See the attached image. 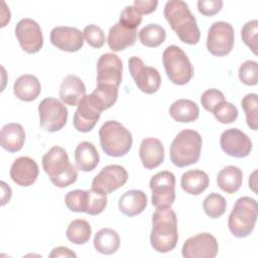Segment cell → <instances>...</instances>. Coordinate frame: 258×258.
Returning <instances> with one entry per match:
<instances>
[{
	"mask_svg": "<svg viewBox=\"0 0 258 258\" xmlns=\"http://www.w3.org/2000/svg\"><path fill=\"white\" fill-rule=\"evenodd\" d=\"M178 241L177 219L171 207L156 208L152 215L150 244L159 253L173 250Z\"/></svg>",
	"mask_w": 258,
	"mask_h": 258,
	"instance_id": "6da1fadb",
	"label": "cell"
},
{
	"mask_svg": "<svg viewBox=\"0 0 258 258\" xmlns=\"http://www.w3.org/2000/svg\"><path fill=\"white\" fill-rule=\"evenodd\" d=\"M163 14L178 38L186 44H197L201 32L196 17L187 4L181 0H169L165 3Z\"/></svg>",
	"mask_w": 258,
	"mask_h": 258,
	"instance_id": "7a4b0ae2",
	"label": "cell"
},
{
	"mask_svg": "<svg viewBox=\"0 0 258 258\" xmlns=\"http://www.w3.org/2000/svg\"><path fill=\"white\" fill-rule=\"evenodd\" d=\"M41 163L50 181L57 187H67L78 178L76 166L70 163L67 151L60 146L51 147L42 156Z\"/></svg>",
	"mask_w": 258,
	"mask_h": 258,
	"instance_id": "3957f363",
	"label": "cell"
},
{
	"mask_svg": "<svg viewBox=\"0 0 258 258\" xmlns=\"http://www.w3.org/2000/svg\"><path fill=\"white\" fill-rule=\"evenodd\" d=\"M203 140L198 131L184 129L172 140L169 146V157L177 167L197 163L200 159Z\"/></svg>",
	"mask_w": 258,
	"mask_h": 258,
	"instance_id": "277c9868",
	"label": "cell"
},
{
	"mask_svg": "<svg viewBox=\"0 0 258 258\" xmlns=\"http://www.w3.org/2000/svg\"><path fill=\"white\" fill-rule=\"evenodd\" d=\"M99 137L103 151L113 157H121L127 154L133 143L131 132L115 120H108L101 126Z\"/></svg>",
	"mask_w": 258,
	"mask_h": 258,
	"instance_id": "5b68a950",
	"label": "cell"
},
{
	"mask_svg": "<svg viewBox=\"0 0 258 258\" xmlns=\"http://www.w3.org/2000/svg\"><path fill=\"white\" fill-rule=\"evenodd\" d=\"M257 221V202L250 197L237 200L229 216L228 226L230 232L237 238L249 236Z\"/></svg>",
	"mask_w": 258,
	"mask_h": 258,
	"instance_id": "8992f818",
	"label": "cell"
},
{
	"mask_svg": "<svg viewBox=\"0 0 258 258\" xmlns=\"http://www.w3.org/2000/svg\"><path fill=\"white\" fill-rule=\"evenodd\" d=\"M162 63L169 81L175 85H185L194 76V68L189 58L177 45H168L164 49Z\"/></svg>",
	"mask_w": 258,
	"mask_h": 258,
	"instance_id": "52a82bcc",
	"label": "cell"
},
{
	"mask_svg": "<svg viewBox=\"0 0 258 258\" xmlns=\"http://www.w3.org/2000/svg\"><path fill=\"white\" fill-rule=\"evenodd\" d=\"M235 42V32L229 22L216 21L209 30L207 36V48L216 56H224L231 52Z\"/></svg>",
	"mask_w": 258,
	"mask_h": 258,
	"instance_id": "ba28073f",
	"label": "cell"
},
{
	"mask_svg": "<svg viewBox=\"0 0 258 258\" xmlns=\"http://www.w3.org/2000/svg\"><path fill=\"white\" fill-rule=\"evenodd\" d=\"M149 186L152 191L151 204L155 208L171 207L175 200V176L168 170H162L155 173Z\"/></svg>",
	"mask_w": 258,
	"mask_h": 258,
	"instance_id": "9c48e42d",
	"label": "cell"
},
{
	"mask_svg": "<svg viewBox=\"0 0 258 258\" xmlns=\"http://www.w3.org/2000/svg\"><path fill=\"white\" fill-rule=\"evenodd\" d=\"M39 124L48 132L60 130L68 120L67 107L55 98H45L38 105Z\"/></svg>",
	"mask_w": 258,
	"mask_h": 258,
	"instance_id": "30bf717a",
	"label": "cell"
},
{
	"mask_svg": "<svg viewBox=\"0 0 258 258\" xmlns=\"http://www.w3.org/2000/svg\"><path fill=\"white\" fill-rule=\"evenodd\" d=\"M129 72L140 91L145 94H153L158 91L161 84L159 72L149 66H145L138 56H131L128 60Z\"/></svg>",
	"mask_w": 258,
	"mask_h": 258,
	"instance_id": "8fae6325",
	"label": "cell"
},
{
	"mask_svg": "<svg viewBox=\"0 0 258 258\" xmlns=\"http://www.w3.org/2000/svg\"><path fill=\"white\" fill-rule=\"evenodd\" d=\"M128 179L127 170L119 164H110L101 169L92 181V188L100 194L108 195L122 187Z\"/></svg>",
	"mask_w": 258,
	"mask_h": 258,
	"instance_id": "7c38bea8",
	"label": "cell"
},
{
	"mask_svg": "<svg viewBox=\"0 0 258 258\" xmlns=\"http://www.w3.org/2000/svg\"><path fill=\"white\" fill-rule=\"evenodd\" d=\"M15 35L21 48L28 53L38 52L43 45L41 28L39 24L31 18H23L17 22Z\"/></svg>",
	"mask_w": 258,
	"mask_h": 258,
	"instance_id": "4fadbf2b",
	"label": "cell"
},
{
	"mask_svg": "<svg viewBox=\"0 0 258 258\" xmlns=\"http://www.w3.org/2000/svg\"><path fill=\"white\" fill-rule=\"evenodd\" d=\"M218 251V241L210 233H201L188 238L181 248L184 258H214Z\"/></svg>",
	"mask_w": 258,
	"mask_h": 258,
	"instance_id": "5bb4252c",
	"label": "cell"
},
{
	"mask_svg": "<svg viewBox=\"0 0 258 258\" xmlns=\"http://www.w3.org/2000/svg\"><path fill=\"white\" fill-rule=\"evenodd\" d=\"M123 63L119 56L112 52L102 54L97 61V85L119 87L122 81Z\"/></svg>",
	"mask_w": 258,
	"mask_h": 258,
	"instance_id": "9a60e30c",
	"label": "cell"
},
{
	"mask_svg": "<svg viewBox=\"0 0 258 258\" xmlns=\"http://www.w3.org/2000/svg\"><path fill=\"white\" fill-rule=\"evenodd\" d=\"M220 144L225 153L236 158L246 157L252 150L251 139L238 128L225 130L221 134Z\"/></svg>",
	"mask_w": 258,
	"mask_h": 258,
	"instance_id": "2e32d148",
	"label": "cell"
},
{
	"mask_svg": "<svg viewBox=\"0 0 258 258\" xmlns=\"http://www.w3.org/2000/svg\"><path fill=\"white\" fill-rule=\"evenodd\" d=\"M50 42L60 50L74 52L83 47L84 34L76 27L55 26L50 31Z\"/></svg>",
	"mask_w": 258,
	"mask_h": 258,
	"instance_id": "e0dca14e",
	"label": "cell"
},
{
	"mask_svg": "<svg viewBox=\"0 0 258 258\" xmlns=\"http://www.w3.org/2000/svg\"><path fill=\"white\" fill-rule=\"evenodd\" d=\"M38 165L28 156L16 158L10 167L11 179L20 186L32 185L38 176Z\"/></svg>",
	"mask_w": 258,
	"mask_h": 258,
	"instance_id": "ac0fdd59",
	"label": "cell"
},
{
	"mask_svg": "<svg viewBox=\"0 0 258 258\" xmlns=\"http://www.w3.org/2000/svg\"><path fill=\"white\" fill-rule=\"evenodd\" d=\"M101 113L102 112L91 103L89 95H86L78 104L74 114L73 123L75 128L80 132H90L100 119Z\"/></svg>",
	"mask_w": 258,
	"mask_h": 258,
	"instance_id": "d6986e66",
	"label": "cell"
},
{
	"mask_svg": "<svg viewBox=\"0 0 258 258\" xmlns=\"http://www.w3.org/2000/svg\"><path fill=\"white\" fill-rule=\"evenodd\" d=\"M139 157L146 169H153L159 166L164 160L163 144L154 137L144 138L140 144Z\"/></svg>",
	"mask_w": 258,
	"mask_h": 258,
	"instance_id": "ffe728a7",
	"label": "cell"
},
{
	"mask_svg": "<svg viewBox=\"0 0 258 258\" xmlns=\"http://www.w3.org/2000/svg\"><path fill=\"white\" fill-rule=\"evenodd\" d=\"M59 98L69 106H78L80 101L86 96V86L76 75H68L59 87Z\"/></svg>",
	"mask_w": 258,
	"mask_h": 258,
	"instance_id": "44dd1931",
	"label": "cell"
},
{
	"mask_svg": "<svg viewBox=\"0 0 258 258\" xmlns=\"http://www.w3.org/2000/svg\"><path fill=\"white\" fill-rule=\"evenodd\" d=\"M147 206L146 195L139 189H130L124 192L119 201V211L128 217H135L141 214Z\"/></svg>",
	"mask_w": 258,
	"mask_h": 258,
	"instance_id": "7402d4cb",
	"label": "cell"
},
{
	"mask_svg": "<svg viewBox=\"0 0 258 258\" xmlns=\"http://www.w3.org/2000/svg\"><path fill=\"white\" fill-rule=\"evenodd\" d=\"M137 36L136 29H129L121 25L119 22L115 23L108 33V45L113 51H121L128 46L135 43Z\"/></svg>",
	"mask_w": 258,
	"mask_h": 258,
	"instance_id": "603a6c76",
	"label": "cell"
},
{
	"mask_svg": "<svg viewBox=\"0 0 258 258\" xmlns=\"http://www.w3.org/2000/svg\"><path fill=\"white\" fill-rule=\"evenodd\" d=\"M25 141V132L19 123H8L0 132V143L8 152L19 151Z\"/></svg>",
	"mask_w": 258,
	"mask_h": 258,
	"instance_id": "cb8c5ba5",
	"label": "cell"
},
{
	"mask_svg": "<svg viewBox=\"0 0 258 258\" xmlns=\"http://www.w3.org/2000/svg\"><path fill=\"white\" fill-rule=\"evenodd\" d=\"M13 92L19 100L31 102L39 96L41 92V85L36 77L26 74L20 76L14 82Z\"/></svg>",
	"mask_w": 258,
	"mask_h": 258,
	"instance_id": "d4e9b609",
	"label": "cell"
},
{
	"mask_svg": "<svg viewBox=\"0 0 258 258\" xmlns=\"http://www.w3.org/2000/svg\"><path fill=\"white\" fill-rule=\"evenodd\" d=\"M75 161L77 168L82 171L94 170L100 161L99 153L92 142L83 141L75 150Z\"/></svg>",
	"mask_w": 258,
	"mask_h": 258,
	"instance_id": "484cf974",
	"label": "cell"
},
{
	"mask_svg": "<svg viewBox=\"0 0 258 258\" xmlns=\"http://www.w3.org/2000/svg\"><path fill=\"white\" fill-rule=\"evenodd\" d=\"M210 184L209 175L201 169H191L182 173L180 178L181 188L194 196H199L205 191Z\"/></svg>",
	"mask_w": 258,
	"mask_h": 258,
	"instance_id": "4316f807",
	"label": "cell"
},
{
	"mask_svg": "<svg viewBox=\"0 0 258 258\" xmlns=\"http://www.w3.org/2000/svg\"><path fill=\"white\" fill-rule=\"evenodd\" d=\"M200 109L197 103L188 99H179L169 107V115L177 122L189 123L198 119Z\"/></svg>",
	"mask_w": 258,
	"mask_h": 258,
	"instance_id": "83f0119b",
	"label": "cell"
},
{
	"mask_svg": "<svg viewBox=\"0 0 258 258\" xmlns=\"http://www.w3.org/2000/svg\"><path fill=\"white\" fill-rule=\"evenodd\" d=\"M243 172L235 165H228L221 169L217 175L218 186L227 194L236 192L242 185Z\"/></svg>",
	"mask_w": 258,
	"mask_h": 258,
	"instance_id": "f1b7e54d",
	"label": "cell"
},
{
	"mask_svg": "<svg viewBox=\"0 0 258 258\" xmlns=\"http://www.w3.org/2000/svg\"><path fill=\"white\" fill-rule=\"evenodd\" d=\"M118 98V87L113 85H97L96 89L89 95L91 103L99 110L104 111L111 108Z\"/></svg>",
	"mask_w": 258,
	"mask_h": 258,
	"instance_id": "f546056e",
	"label": "cell"
},
{
	"mask_svg": "<svg viewBox=\"0 0 258 258\" xmlns=\"http://www.w3.org/2000/svg\"><path fill=\"white\" fill-rule=\"evenodd\" d=\"M95 249L105 255H111L117 252L120 246V237L118 233L111 228H103L94 236Z\"/></svg>",
	"mask_w": 258,
	"mask_h": 258,
	"instance_id": "4dcf8cb0",
	"label": "cell"
},
{
	"mask_svg": "<svg viewBox=\"0 0 258 258\" xmlns=\"http://www.w3.org/2000/svg\"><path fill=\"white\" fill-rule=\"evenodd\" d=\"M92 234L91 225L83 219H77L70 223L66 231L67 238L74 244H85L90 240Z\"/></svg>",
	"mask_w": 258,
	"mask_h": 258,
	"instance_id": "1f68e13d",
	"label": "cell"
},
{
	"mask_svg": "<svg viewBox=\"0 0 258 258\" xmlns=\"http://www.w3.org/2000/svg\"><path fill=\"white\" fill-rule=\"evenodd\" d=\"M138 37L143 45L147 47H156L165 40L166 32L161 25L150 23L140 29Z\"/></svg>",
	"mask_w": 258,
	"mask_h": 258,
	"instance_id": "d6a6232c",
	"label": "cell"
},
{
	"mask_svg": "<svg viewBox=\"0 0 258 258\" xmlns=\"http://www.w3.org/2000/svg\"><path fill=\"white\" fill-rule=\"evenodd\" d=\"M227 208V202L223 196L217 192H212L206 197L203 202V209L206 215L212 219L220 218Z\"/></svg>",
	"mask_w": 258,
	"mask_h": 258,
	"instance_id": "836d02e7",
	"label": "cell"
},
{
	"mask_svg": "<svg viewBox=\"0 0 258 258\" xmlns=\"http://www.w3.org/2000/svg\"><path fill=\"white\" fill-rule=\"evenodd\" d=\"M88 201V191L83 189H74L64 197L67 208L75 213H86Z\"/></svg>",
	"mask_w": 258,
	"mask_h": 258,
	"instance_id": "e575fe53",
	"label": "cell"
},
{
	"mask_svg": "<svg viewBox=\"0 0 258 258\" xmlns=\"http://www.w3.org/2000/svg\"><path fill=\"white\" fill-rule=\"evenodd\" d=\"M241 106L245 112L247 125L252 130H257V95L247 94L241 102Z\"/></svg>",
	"mask_w": 258,
	"mask_h": 258,
	"instance_id": "d590c367",
	"label": "cell"
},
{
	"mask_svg": "<svg viewBox=\"0 0 258 258\" xmlns=\"http://www.w3.org/2000/svg\"><path fill=\"white\" fill-rule=\"evenodd\" d=\"M88 191V201L86 213L91 216H97L101 214L107 207V196L100 194L93 188L87 189Z\"/></svg>",
	"mask_w": 258,
	"mask_h": 258,
	"instance_id": "8d00e7d4",
	"label": "cell"
},
{
	"mask_svg": "<svg viewBox=\"0 0 258 258\" xmlns=\"http://www.w3.org/2000/svg\"><path fill=\"white\" fill-rule=\"evenodd\" d=\"M212 112L215 118L223 124L232 123L238 117V109L236 108V106L227 101H223L222 103H220L217 107H215Z\"/></svg>",
	"mask_w": 258,
	"mask_h": 258,
	"instance_id": "74e56055",
	"label": "cell"
},
{
	"mask_svg": "<svg viewBox=\"0 0 258 258\" xmlns=\"http://www.w3.org/2000/svg\"><path fill=\"white\" fill-rule=\"evenodd\" d=\"M239 79L247 86H255L258 83V63L255 60H246L239 68Z\"/></svg>",
	"mask_w": 258,
	"mask_h": 258,
	"instance_id": "f35d334b",
	"label": "cell"
},
{
	"mask_svg": "<svg viewBox=\"0 0 258 258\" xmlns=\"http://www.w3.org/2000/svg\"><path fill=\"white\" fill-rule=\"evenodd\" d=\"M257 32H258V21L256 19L246 22L241 29V36H242L243 42L254 53H257V37H256Z\"/></svg>",
	"mask_w": 258,
	"mask_h": 258,
	"instance_id": "ab89813d",
	"label": "cell"
},
{
	"mask_svg": "<svg viewBox=\"0 0 258 258\" xmlns=\"http://www.w3.org/2000/svg\"><path fill=\"white\" fill-rule=\"evenodd\" d=\"M85 40L89 45L95 48H100L104 45L106 37L103 29L95 24H89L84 28L83 31Z\"/></svg>",
	"mask_w": 258,
	"mask_h": 258,
	"instance_id": "60d3db41",
	"label": "cell"
},
{
	"mask_svg": "<svg viewBox=\"0 0 258 258\" xmlns=\"http://www.w3.org/2000/svg\"><path fill=\"white\" fill-rule=\"evenodd\" d=\"M142 21L141 14L135 9L134 6H126L120 13L119 23L126 28L136 29Z\"/></svg>",
	"mask_w": 258,
	"mask_h": 258,
	"instance_id": "b9f144b4",
	"label": "cell"
},
{
	"mask_svg": "<svg viewBox=\"0 0 258 258\" xmlns=\"http://www.w3.org/2000/svg\"><path fill=\"white\" fill-rule=\"evenodd\" d=\"M223 101H225V96L218 89H209L205 91L201 97L202 106L210 112H212L215 107H217Z\"/></svg>",
	"mask_w": 258,
	"mask_h": 258,
	"instance_id": "7bdbcfd3",
	"label": "cell"
},
{
	"mask_svg": "<svg viewBox=\"0 0 258 258\" xmlns=\"http://www.w3.org/2000/svg\"><path fill=\"white\" fill-rule=\"evenodd\" d=\"M223 7V1L221 0H199L198 10L206 16H212L218 13Z\"/></svg>",
	"mask_w": 258,
	"mask_h": 258,
	"instance_id": "ee69618b",
	"label": "cell"
},
{
	"mask_svg": "<svg viewBox=\"0 0 258 258\" xmlns=\"http://www.w3.org/2000/svg\"><path fill=\"white\" fill-rule=\"evenodd\" d=\"M157 5L158 2L156 0H135L133 6L142 15L152 13L156 9Z\"/></svg>",
	"mask_w": 258,
	"mask_h": 258,
	"instance_id": "f6af8a7d",
	"label": "cell"
},
{
	"mask_svg": "<svg viewBox=\"0 0 258 258\" xmlns=\"http://www.w3.org/2000/svg\"><path fill=\"white\" fill-rule=\"evenodd\" d=\"M49 257L50 258H53V257H74V258H76L77 255L71 249H69L67 247L59 246V247L52 249V251L49 254Z\"/></svg>",
	"mask_w": 258,
	"mask_h": 258,
	"instance_id": "bcb514c9",
	"label": "cell"
},
{
	"mask_svg": "<svg viewBox=\"0 0 258 258\" xmlns=\"http://www.w3.org/2000/svg\"><path fill=\"white\" fill-rule=\"evenodd\" d=\"M1 187H2V206H4L7 202H9L11 198V188L9 185H7L4 181H1Z\"/></svg>",
	"mask_w": 258,
	"mask_h": 258,
	"instance_id": "7dc6e473",
	"label": "cell"
},
{
	"mask_svg": "<svg viewBox=\"0 0 258 258\" xmlns=\"http://www.w3.org/2000/svg\"><path fill=\"white\" fill-rule=\"evenodd\" d=\"M255 174H256V171H254L251 175V177L249 178V187L252 188L253 191H256V188H255V185H256V182L254 181L255 180Z\"/></svg>",
	"mask_w": 258,
	"mask_h": 258,
	"instance_id": "c3c4849f",
	"label": "cell"
}]
</instances>
